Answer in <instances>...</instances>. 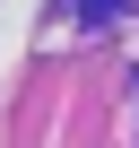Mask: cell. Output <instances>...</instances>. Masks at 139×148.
<instances>
[{
  "instance_id": "6da1fadb",
  "label": "cell",
  "mask_w": 139,
  "mask_h": 148,
  "mask_svg": "<svg viewBox=\"0 0 139 148\" xmlns=\"http://www.w3.org/2000/svg\"><path fill=\"white\" fill-rule=\"evenodd\" d=\"M87 9H96V18H113V0H78V18H87Z\"/></svg>"
}]
</instances>
